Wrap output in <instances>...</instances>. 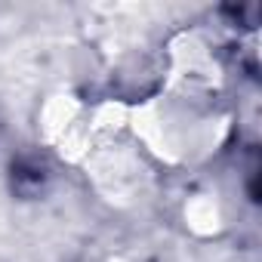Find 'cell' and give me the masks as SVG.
<instances>
[{"mask_svg":"<svg viewBox=\"0 0 262 262\" xmlns=\"http://www.w3.org/2000/svg\"><path fill=\"white\" fill-rule=\"evenodd\" d=\"M185 225H191V231L210 237L219 234L225 228V207L213 191H198L188 198L185 204Z\"/></svg>","mask_w":262,"mask_h":262,"instance_id":"3957f363","label":"cell"},{"mask_svg":"<svg viewBox=\"0 0 262 262\" xmlns=\"http://www.w3.org/2000/svg\"><path fill=\"white\" fill-rule=\"evenodd\" d=\"M222 86L225 62L210 34L198 28L173 34L164 50V90L201 99H222Z\"/></svg>","mask_w":262,"mask_h":262,"instance_id":"7a4b0ae2","label":"cell"},{"mask_svg":"<svg viewBox=\"0 0 262 262\" xmlns=\"http://www.w3.org/2000/svg\"><path fill=\"white\" fill-rule=\"evenodd\" d=\"M129 136L167 167L198 164L219 151L228 136L222 99H201L164 90L129 105Z\"/></svg>","mask_w":262,"mask_h":262,"instance_id":"6da1fadb","label":"cell"}]
</instances>
